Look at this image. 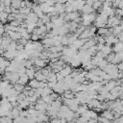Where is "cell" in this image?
I'll return each instance as SVG.
<instances>
[{
    "mask_svg": "<svg viewBox=\"0 0 123 123\" xmlns=\"http://www.w3.org/2000/svg\"><path fill=\"white\" fill-rule=\"evenodd\" d=\"M28 85L32 87V88H37L39 87V81H37V79H31L30 82H28Z\"/></svg>",
    "mask_w": 123,
    "mask_h": 123,
    "instance_id": "12",
    "label": "cell"
},
{
    "mask_svg": "<svg viewBox=\"0 0 123 123\" xmlns=\"http://www.w3.org/2000/svg\"><path fill=\"white\" fill-rule=\"evenodd\" d=\"M114 56H115V53H112V52L110 53L109 55H107V57H106V58H107V62H111V61L113 60Z\"/></svg>",
    "mask_w": 123,
    "mask_h": 123,
    "instance_id": "25",
    "label": "cell"
},
{
    "mask_svg": "<svg viewBox=\"0 0 123 123\" xmlns=\"http://www.w3.org/2000/svg\"><path fill=\"white\" fill-rule=\"evenodd\" d=\"M77 38H78V36H77L76 34L69 35V36H68V45H69V44H72Z\"/></svg>",
    "mask_w": 123,
    "mask_h": 123,
    "instance_id": "22",
    "label": "cell"
},
{
    "mask_svg": "<svg viewBox=\"0 0 123 123\" xmlns=\"http://www.w3.org/2000/svg\"><path fill=\"white\" fill-rule=\"evenodd\" d=\"M39 7H40V10H41L44 13H48V12H49V8H50V6H48V5L46 4V2L40 3V4H39Z\"/></svg>",
    "mask_w": 123,
    "mask_h": 123,
    "instance_id": "17",
    "label": "cell"
},
{
    "mask_svg": "<svg viewBox=\"0 0 123 123\" xmlns=\"http://www.w3.org/2000/svg\"><path fill=\"white\" fill-rule=\"evenodd\" d=\"M38 39H39V36L37 35V34H35V33H32V35H31V40L37 41V40H38Z\"/></svg>",
    "mask_w": 123,
    "mask_h": 123,
    "instance_id": "28",
    "label": "cell"
},
{
    "mask_svg": "<svg viewBox=\"0 0 123 123\" xmlns=\"http://www.w3.org/2000/svg\"><path fill=\"white\" fill-rule=\"evenodd\" d=\"M101 7H102V1H101V0H96V1H94L93 4H92V8H93L94 11L98 10V9L101 8Z\"/></svg>",
    "mask_w": 123,
    "mask_h": 123,
    "instance_id": "20",
    "label": "cell"
},
{
    "mask_svg": "<svg viewBox=\"0 0 123 123\" xmlns=\"http://www.w3.org/2000/svg\"><path fill=\"white\" fill-rule=\"evenodd\" d=\"M82 12H83V13H90V12H94V10H93L92 6L87 5V4H85V5H84V7H83Z\"/></svg>",
    "mask_w": 123,
    "mask_h": 123,
    "instance_id": "13",
    "label": "cell"
},
{
    "mask_svg": "<svg viewBox=\"0 0 123 123\" xmlns=\"http://www.w3.org/2000/svg\"><path fill=\"white\" fill-rule=\"evenodd\" d=\"M101 52H102V54H103L104 58H106V57H107V55H109L110 53H111V52H112V47H111V45H109V44H106V45H104V46H103V48L101 49Z\"/></svg>",
    "mask_w": 123,
    "mask_h": 123,
    "instance_id": "4",
    "label": "cell"
},
{
    "mask_svg": "<svg viewBox=\"0 0 123 123\" xmlns=\"http://www.w3.org/2000/svg\"><path fill=\"white\" fill-rule=\"evenodd\" d=\"M29 77L26 75V73L25 74H23V75H20L19 76V79H18V81H17V83H19V84H21V85H26V84H28V82H29Z\"/></svg>",
    "mask_w": 123,
    "mask_h": 123,
    "instance_id": "8",
    "label": "cell"
},
{
    "mask_svg": "<svg viewBox=\"0 0 123 123\" xmlns=\"http://www.w3.org/2000/svg\"><path fill=\"white\" fill-rule=\"evenodd\" d=\"M107 63H108L107 60H104V59H103V60H102V61H101V62H100L99 63H98V67L102 69V68H103L104 66H106V65H107Z\"/></svg>",
    "mask_w": 123,
    "mask_h": 123,
    "instance_id": "27",
    "label": "cell"
},
{
    "mask_svg": "<svg viewBox=\"0 0 123 123\" xmlns=\"http://www.w3.org/2000/svg\"><path fill=\"white\" fill-rule=\"evenodd\" d=\"M9 37H11L12 40H14V41H17L18 39L21 38V34L19 32H15V31H8L7 32Z\"/></svg>",
    "mask_w": 123,
    "mask_h": 123,
    "instance_id": "1",
    "label": "cell"
},
{
    "mask_svg": "<svg viewBox=\"0 0 123 123\" xmlns=\"http://www.w3.org/2000/svg\"><path fill=\"white\" fill-rule=\"evenodd\" d=\"M115 86H116V82H115V80H112V79H111V80L108 81L104 86H105V87L110 91V90H111V88H113Z\"/></svg>",
    "mask_w": 123,
    "mask_h": 123,
    "instance_id": "11",
    "label": "cell"
},
{
    "mask_svg": "<svg viewBox=\"0 0 123 123\" xmlns=\"http://www.w3.org/2000/svg\"><path fill=\"white\" fill-rule=\"evenodd\" d=\"M35 79H37V81H47L46 80V76L40 72V70L38 71H36V74H35Z\"/></svg>",
    "mask_w": 123,
    "mask_h": 123,
    "instance_id": "10",
    "label": "cell"
},
{
    "mask_svg": "<svg viewBox=\"0 0 123 123\" xmlns=\"http://www.w3.org/2000/svg\"><path fill=\"white\" fill-rule=\"evenodd\" d=\"M97 33H98L99 36H102V37L111 35L108 27H100V28H97Z\"/></svg>",
    "mask_w": 123,
    "mask_h": 123,
    "instance_id": "6",
    "label": "cell"
},
{
    "mask_svg": "<svg viewBox=\"0 0 123 123\" xmlns=\"http://www.w3.org/2000/svg\"><path fill=\"white\" fill-rule=\"evenodd\" d=\"M8 15H9V13H7L4 11L0 12V21H1V23H6L8 21Z\"/></svg>",
    "mask_w": 123,
    "mask_h": 123,
    "instance_id": "16",
    "label": "cell"
},
{
    "mask_svg": "<svg viewBox=\"0 0 123 123\" xmlns=\"http://www.w3.org/2000/svg\"><path fill=\"white\" fill-rule=\"evenodd\" d=\"M93 0H86V4H87V5H90V6H92V4H93Z\"/></svg>",
    "mask_w": 123,
    "mask_h": 123,
    "instance_id": "30",
    "label": "cell"
},
{
    "mask_svg": "<svg viewBox=\"0 0 123 123\" xmlns=\"http://www.w3.org/2000/svg\"><path fill=\"white\" fill-rule=\"evenodd\" d=\"M10 63H11V61L5 59L3 56L0 55V68H4L5 69Z\"/></svg>",
    "mask_w": 123,
    "mask_h": 123,
    "instance_id": "7",
    "label": "cell"
},
{
    "mask_svg": "<svg viewBox=\"0 0 123 123\" xmlns=\"http://www.w3.org/2000/svg\"><path fill=\"white\" fill-rule=\"evenodd\" d=\"M4 1H5V0H0V2H4Z\"/></svg>",
    "mask_w": 123,
    "mask_h": 123,
    "instance_id": "35",
    "label": "cell"
},
{
    "mask_svg": "<svg viewBox=\"0 0 123 123\" xmlns=\"http://www.w3.org/2000/svg\"><path fill=\"white\" fill-rule=\"evenodd\" d=\"M116 37H118V39H119V41H122V42H123V31H122V32H121V33H120L119 35H117Z\"/></svg>",
    "mask_w": 123,
    "mask_h": 123,
    "instance_id": "29",
    "label": "cell"
},
{
    "mask_svg": "<svg viewBox=\"0 0 123 123\" xmlns=\"http://www.w3.org/2000/svg\"><path fill=\"white\" fill-rule=\"evenodd\" d=\"M36 68H37V67H36V65H35V66L33 65L32 67H30V68H27V69H26V75L29 77V79H30V80L35 78V74H36V71H37V70H36Z\"/></svg>",
    "mask_w": 123,
    "mask_h": 123,
    "instance_id": "5",
    "label": "cell"
},
{
    "mask_svg": "<svg viewBox=\"0 0 123 123\" xmlns=\"http://www.w3.org/2000/svg\"><path fill=\"white\" fill-rule=\"evenodd\" d=\"M41 99L46 103V104H51V102L53 101L50 97V94L49 95H45V96H41Z\"/></svg>",
    "mask_w": 123,
    "mask_h": 123,
    "instance_id": "24",
    "label": "cell"
},
{
    "mask_svg": "<svg viewBox=\"0 0 123 123\" xmlns=\"http://www.w3.org/2000/svg\"><path fill=\"white\" fill-rule=\"evenodd\" d=\"M101 116H104V117H106V118H108V119H110V120H113L114 119V116H113V112L111 111V110H104L103 111H102V113H101Z\"/></svg>",
    "mask_w": 123,
    "mask_h": 123,
    "instance_id": "3",
    "label": "cell"
},
{
    "mask_svg": "<svg viewBox=\"0 0 123 123\" xmlns=\"http://www.w3.org/2000/svg\"><path fill=\"white\" fill-rule=\"evenodd\" d=\"M46 80H47V82H58L57 81V75H56V73L53 72V71L49 72L48 75L46 76Z\"/></svg>",
    "mask_w": 123,
    "mask_h": 123,
    "instance_id": "9",
    "label": "cell"
},
{
    "mask_svg": "<svg viewBox=\"0 0 123 123\" xmlns=\"http://www.w3.org/2000/svg\"><path fill=\"white\" fill-rule=\"evenodd\" d=\"M36 2H38V3H44V2H46V0H36Z\"/></svg>",
    "mask_w": 123,
    "mask_h": 123,
    "instance_id": "32",
    "label": "cell"
},
{
    "mask_svg": "<svg viewBox=\"0 0 123 123\" xmlns=\"http://www.w3.org/2000/svg\"><path fill=\"white\" fill-rule=\"evenodd\" d=\"M119 26H120V28H121V30L123 31V20H121V22H120V24H119Z\"/></svg>",
    "mask_w": 123,
    "mask_h": 123,
    "instance_id": "31",
    "label": "cell"
},
{
    "mask_svg": "<svg viewBox=\"0 0 123 123\" xmlns=\"http://www.w3.org/2000/svg\"><path fill=\"white\" fill-rule=\"evenodd\" d=\"M13 88H14L16 91L21 92V91H23V89H24V85H21V84H19V83H14V84H13Z\"/></svg>",
    "mask_w": 123,
    "mask_h": 123,
    "instance_id": "18",
    "label": "cell"
},
{
    "mask_svg": "<svg viewBox=\"0 0 123 123\" xmlns=\"http://www.w3.org/2000/svg\"><path fill=\"white\" fill-rule=\"evenodd\" d=\"M106 1H109V2H112L113 0H106Z\"/></svg>",
    "mask_w": 123,
    "mask_h": 123,
    "instance_id": "34",
    "label": "cell"
},
{
    "mask_svg": "<svg viewBox=\"0 0 123 123\" xmlns=\"http://www.w3.org/2000/svg\"><path fill=\"white\" fill-rule=\"evenodd\" d=\"M37 27V24L36 23H29V24H27V26H26V30H27V32L28 33H33V31H34V29Z\"/></svg>",
    "mask_w": 123,
    "mask_h": 123,
    "instance_id": "19",
    "label": "cell"
},
{
    "mask_svg": "<svg viewBox=\"0 0 123 123\" xmlns=\"http://www.w3.org/2000/svg\"><path fill=\"white\" fill-rule=\"evenodd\" d=\"M72 70H73V69H72V66H71V65L69 66V65H67V64H66L65 66H63V67L62 68V70H61L59 73H60L62 77H65V76L69 75V74L72 72Z\"/></svg>",
    "mask_w": 123,
    "mask_h": 123,
    "instance_id": "2",
    "label": "cell"
},
{
    "mask_svg": "<svg viewBox=\"0 0 123 123\" xmlns=\"http://www.w3.org/2000/svg\"><path fill=\"white\" fill-rule=\"evenodd\" d=\"M113 45H114V46L112 47V51H114L115 53H116V52H119L120 50L123 49V42H122V41H118V42L114 43Z\"/></svg>",
    "mask_w": 123,
    "mask_h": 123,
    "instance_id": "14",
    "label": "cell"
},
{
    "mask_svg": "<svg viewBox=\"0 0 123 123\" xmlns=\"http://www.w3.org/2000/svg\"><path fill=\"white\" fill-rule=\"evenodd\" d=\"M60 59L61 60H62L65 63H70V62H71V57L70 56H66V55H62L61 57H60Z\"/></svg>",
    "mask_w": 123,
    "mask_h": 123,
    "instance_id": "23",
    "label": "cell"
},
{
    "mask_svg": "<svg viewBox=\"0 0 123 123\" xmlns=\"http://www.w3.org/2000/svg\"><path fill=\"white\" fill-rule=\"evenodd\" d=\"M88 110V107H87V105L86 104H83L82 106H78V110H77V111L76 112H78L80 115L82 114V113H84L85 111H86Z\"/></svg>",
    "mask_w": 123,
    "mask_h": 123,
    "instance_id": "15",
    "label": "cell"
},
{
    "mask_svg": "<svg viewBox=\"0 0 123 123\" xmlns=\"http://www.w3.org/2000/svg\"><path fill=\"white\" fill-rule=\"evenodd\" d=\"M41 20H42L43 24H46L47 22H50V21H51V20H50V16H49L48 13H47V15H43V17L41 18Z\"/></svg>",
    "mask_w": 123,
    "mask_h": 123,
    "instance_id": "26",
    "label": "cell"
},
{
    "mask_svg": "<svg viewBox=\"0 0 123 123\" xmlns=\"http://www.w3.org/2000/svg\"><path fill=\"white\" fill-rule=\"evenodd\" d=\"M120 114H121V115H122V116H123V110H122V111H120Z\"/></svg>",
    "mask_w": 123,
    "mask_h": 123,
    "instance_id": "33",
    "label": "cell"
},
{
    "mask_svg": "<svg viewBox=\"0 0 123 123\" xmlns=\"http://www.w3.org/2000/svg\"><path fill=\"white\" fill-rule=\"evenodd\" d=\"M20 3H21V0H12L11 7L14 8V9H19L20 8Z\"/></svg>",
    "mask_w": 123,
    "mask_h": 123,
    "instance_id": "21",
    "label": "cell"
},
{
    "mask_svg": "<svg viewBox=\"0 0 123 123\" xmlns=\"http://www.w3.org/2000/svg\"><path fill=\"white\" fill-rule=\"evenodd\" d=\"M0 3H1V2H0Z\"/></svg>",
    "mask_w": 123,
    "mask_h": 123,
    "instance_id": "36",
    "label": "cell"
}]
</instances>
